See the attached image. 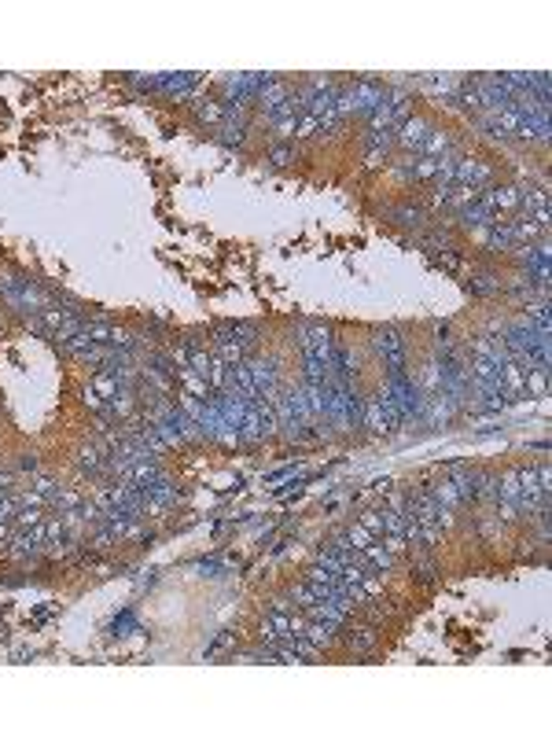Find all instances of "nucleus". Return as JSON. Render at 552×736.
Listing matches in <instances>:
<instances>
[{"mask_svg":"<svg viewBox=\"0 0 552 736\" xmlns=\"http://www.w3.org/2000/svg\"><path fill=\"white\" fill-rule=\"evenodd\" d=\"M479 196H482V188H471V185H449L445 206H449V210H457V214H464V210H471V206L479 203Z\"/></svg>","mask_w":552,"mask_h":736,"instance_id":"11","label":"nucleus"},{"mask_svg":"<svg viewBox=\"0 0 552 736\" xmlns=\"http://www.w3.org/2000/svg\"><path fill=\"white\" fill-rule=\"evenodd\" d=\"M479 240H482L490 251H512V247H516V243H512V228H508V221L482 225V228H479Z\"/></svg>","mask_w":552,"mask_h":736,"instance_id":"9","label":"nucleus"},{"mask_svg":"<svg viewBox=\"0 0 552 736\" xmlns=\"http://www.w3.org/2000/svg\"><path fill=\"white\" fill-rule=\"evenodd\" d=\"M247 368H251V379H254L258 398H273L276 394V365L273 361H247Z\"/></svg>","mask_w":552,"mask_h":736,"instance_id":"8","label":"nucleus"},{"mask_svg":"<svg viewBox=\"0 0 552 736\" xmlns=\"http://www.w3.org/2000/svg\"><path fill=\"white\" fill-rule=\"evenodd\" d=\"M431 494H434V501H439L442 508H460V494H457V486H453V479H445V483H439V486H431Z\"/></svg>","mask_w":552,"mask_h":736,"instance_id":"16","label":"nucleus"},{"mask_svg":"<svg viewBox=\"0 0 552 736\" xmlns=\"http://www.w3.org/2000/svg\"><path fill=\"white\" fill-rule=\"evenodd\" d=\"M420 159H445V155H457V144H453V136L442 133V129H431L427 136H423V144L416 148Z\"/></svg>","mask_w":552,"mask_h":736,"instance_id":"7","label":"nucleus"},{"mask_svg":"<svg viewBox=\"0 0 552 736\" xmlns=\"http://www.w3.org/2000/svg\"><path fill=\"white\" fill-rule=\"evenodd\" d=\"M276 136H294V125H299V114H284V118H276Z\"/></svg>","mask_w":552,"mask_h":736,"instance_id":"26","label":"nucleus"},{"mask_svg":"<svg viewBox=\"0 0 552 736\" xmlns=\"http://www.w3.org/2000/svg\"><path fill=\"white\" fill-rule=\"evenodd\" d=\"M490 177H494L490 162H482V159H460V155H457V166H453V185H471V188H482Z\"/></svg>","mask_w":552,"mask_h":736,"instance_id":"5","label":"nucleus"},{"mask_svg":"<svg viewBox=\"0 0 552 736\" xmlns=\"http://www.w3.org/2000/svg\"><path fill=\"white\" fill-rule=\"evenodd\" d=\"M78 471L81 475H104L107 471V457L100 453L96 446H85L81 453H78Z\"/></svg>","mask_w":552,"mask_h":736,"instance_id":"14","label":"nucleus"},{"mask_svg":"<svg viewBox=\"0 0 552 736\" xmlns=\"http://www.w3.org/2000/svg\"><path fill=\"white\" fill-rule=\"evenodd\" d=\"M302 350H306V361L331 368V350H336V343H331V331L320 328V324H310V328H306V339H302Z\"/></svg>","mask_w":552,"mask_h":736,"instance_id":"2","label":"nucleus"},{"mask_svg":"<svg viewBox=\"0 0 552 736\" xmlns=\"http://www.w3.org/2000/svg\"><path fill=\"white\" fill-rule=\"evenodd\" d=\"M269 162H273V166H287V162H294V148H287V144L273 148V155H269Z\"/></svg>","mask_w":552,"mask_h":736,"instance_id":"28","label":"nucleus"},{"mask_svg":"<svg viewBox=\"0 0 552 736\" xmlns=\"http://www.w3.org/2000/svg\"><path fill=\"white\" fill-rule=\"evenodd\" d=\"M19 471L37 475V457H33V453H22V457H19Z\"/></svg>","mask_w":552,"mask_h":736,"instance_id":"31","label":"nucleus"},{"mask_svg":"<svg viewBox=\"0 0 552 736\" xmlns=\"http://www.w3.org/2000/svg\"><path fill=\"white\" fill-rule=\"evenodd\" d=\"M361 526H365V531H372L376 538H383V508L365 512V515H361Z\"/></svg>","mask_w":552,"mask_h":736,"instance_id":"23","label":"nucleus"},{"mask_svg":"<svg viewBox=\"0 0 552 736\" xmlns=\"http://www.w3.org/2000/svg\"><path fill=\"white\" fill-rule=\"evenodd\" d=\"M0 291H4V299L15 309H30V313H37V309L48 306V295L37 288V283H30V280H4Z\"/></svg>","mask_w":552,"mask_h":736,"instance_id":"1","label":"nucleus"},{"mask_svg":"<svg viewBox=\"0 0 552 736\" xmlns=\"http://www.w3.org/2000/svg\"><path fill=\"white\" fill-rule=\"evenodd\" d=\"M357 556L365 560V567H368L372 574H387L391 563H394V556H391L387 549H383V541H372V545H365L361 552H357Z\"/></svg>","mask_w":552,"mask_h":736,"instance_id":"10","label":"nucleus"},{"mask_svg":"<svg viewBox=\"0 0 552 736\" xmlns=\"http://www.w3.org/2000/svg\"><path fill=\"white\" fill-rule=\"evenodd\" d=\"M372 644H376V629L361 626V629H354V634H350V648L354 652H372Z\"/></svg>","mask_w":552,"mask_h":736,"instance_id":"21","label":"nucleus"},{"mask_svg":"<svg viewBox=\"0 0 552 736\" xmlns=\"http://www.w3.org/2000/svg\"><path fill=\"white\" fill-rule=\"evenodd\" d=\"M508 228H512V243H516V247H519V243H534L545 232L542 225L534 221V217H516V221H508Z\"/></svg>","mask_w":552,"mask_h":736,"instance_id":"13","label":"nucleus"},{"mask_svg":"<svg viewBox=\"0 0 552 736\" xmlns=\"http://www.w3.org/2000/svg\"><path fill=\"white\" fill-rule=\"evenodd\" d=\"M391 214L402 217V225H420V217H423L416 206H397V210H391Z\"/></svg>","mask_w":552,"mask_h":736,"instance_id":"29","label":"nucleus"},{"mask_svg":"<svg viewBox=\"0 0 552 736\" xmlns=\"http://www.w3.org/2000/svg\"><path fill=\"white\" fill-rule=\"evenodd\" d=\"M11 523H15L19 531H30V526H41V523H45V512H41V508H19Z\"/></svg>","mask_w":552,"mask_h":736,"instance_id":"20","label":"nucleus"},{"mask_svg":"<svg viewBox=\"0 0 552 736\" xmlns=\"http://www.w3.org/2000/svg\"><path fill=\"white\" fill-rule=\"evenodd\" d=\"M317 133H320V118H317V114H310V111H302V114H299V125H294V136L310 140V136H317Z\"/></svg>","mask_w":552,"mask_h":736,"instance_id":"19","label":"nucleus"},{"mask_svg":"<svg viewBox=\"0 0 552 736\" xmlns=\"http://www.w3.org/2000/svg\"><path fill=\"white\" fill-rule=\"evenodd\" d=\"M394 148V133H368V151H365V166H383L387 162V151Z\"/></svg>","mask_w":552,"mask_h":736,"instance_id":"12","label":"nucleus"},{"mask_svg":"<svg viewBox=\"0 0 552 736\" xmlns=\"http://www.w3.org/2000/svg\"><path fill=\"white\" fill-rule=\"evenodd\" d=\"M376 350L387 361L391 376L405 368V343H402V335H397V328H379L376 331Z\"/></svg>","mask_w":552,"mask_h":736,"instance_id":"3","label":"nucleus"},{"mask_svg":"<svg viewBox=\"0 0 552 736\" xmlns=\"http://www.w3.org/2000/svg\"><path fill=\"white\" fill-rule=\"evenodd\" d=\"M30 490L37 497H45V501H52L56 497V483L48 479V475H33V483H30Z\"/></svg>","mask_w":552,"mask_h":736,"instance_id":"22","label":"nucleus"},{"mask_svg":"<svg viewBox=\"0 0 552 736\" xmlns=\"http://www.w3.org/2000/svg\"><path fill=\"white\" fill-rule=\"evenodd\" d=\"M228 644H232V634H221V637H217V641L210 644V648H207V655H217V652H225Z\"/></svg>","mask_w":552,"mask_h":736,"instance_id":"30","label":"nucleus"},{"mask_svg":"<svg viewBox=\"0 0 552 736\" xmlns=\"http://www.w3.org/2000/svg\"><path fill=\"white\" fill-rule=\"evenodd\" d=\"M413 180H439V159H413V170H409Z\"/></svg>","mask_w":552,"mask_h":736,"instance_id":"18","label":"nucleus"},{"mask_svg":"<svg viewBox=\"0 0 552 736\" xmlns=\"http://www.w3.org/2000/svg\"><path fill=\"white\" fill-rule=\"evenodd\" d=\"M11 534H15V531H11V519H0V545H8Z\"/></svg>","mask_w":552,"mask_h":736,"instance_id":"32","label":"nucleus"},{"mask_svg":"<svg viewBox=\"0 0 552 736\" xmlns=\"http://www.w3.org/2000/svg\"><path fill=\"white\" fill-rule=\"evenodd\" d=\"M243 136H247V125H243V122L221 125V144H243Z\"/></svg>","mask_w":552,"mask_h":736,"instance_id":"25","label":"nucleus"},{"mask_svg":"<svg viewBox=\"0 0 552 736\" xmlns=\"http://www.w3.org/2000/svg\"><path fill=\"white\" fill-rule=\"evenodd\" d=\"M431 133V122L427 118H420V114H409V118L394 129V144H402L409 151H416L423 144V136Z\"/></svg>","mask_w":552,"mask_h":736,"instance_id":"6","label":"nucleus"},{"mask_svg":"<svg viewBox=\"0 0 552 736\" xmlns=\"http://www.w3.org/2000/svg\"><path fill=\"white\" fill-rule=\"evenodd\" d=\"M361 423H365L368 431H376V434L391 431V428H387V416H383V409H379V398H368V402H365V409H361Z\"/></svg>","mask_w":552,"mask_h":736,"instance_id":"15","label":"nucleus"},{"mask_svg":"<svg viewBox=\"0 0 552 736\" xmlns=\"http://www.w3.org/2000/svg\"><path fill=\"white\" fill-rule=\"evenodd\" d=\"M471 291H475V295H494L497 283H494V276L482 273V276H471Z\"/></svg>","mask_w":552,"mask_h":736,"instance_id":"27","label":"nucleus"},{"mask_svg":"<svg viewBox=\"0 0 552 736\" xmlns=\"http://www.w3.org/2000/svg\"><path fill=\"white\" fill-rule=\"evenodd\" d=\"M342 541H346V545H350L354 552H361L365 545H372V541H379V538H376V534H372V531H365V526H361V523H354V526H350V531H346V534H342Z\"/></svg>","mask_w":552,"mask_h":736,"instance_id":"17","label":"nucleus"},{"mask_svg":"<svg viewBox=\"0 0 552 736\" xmlns=\"http://www.w3.org/2000/svg\"><path fill=\"white\" fill-rule=\"evenodd\" d=\"M519 199H523L519 188H512V185H505V188H482V196H479V203H482L490 214H497V217L519 210Z\"/></svg>","mask_w":552,"mask_h":736,"instance_id":"4","label":"nucleus"},{"mask_svg":"<svg viewBox=\"0 0 552 736\" xmlns=\"http://www.w3.org/2000/svg\"><path fill=\"white\" fill-rule=\"evenodd\" d=\"M225 114H228V111H225L217 100H207V103H203V107H199V118H203V122H221Z\"/></svg>","mask_w":552,"mask_h":736,"instance_id":"24","label":"nucleus"}]
</instances>
